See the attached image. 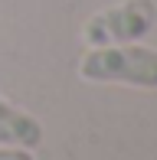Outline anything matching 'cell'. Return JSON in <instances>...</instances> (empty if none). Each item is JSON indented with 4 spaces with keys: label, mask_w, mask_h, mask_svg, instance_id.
Here are the masks:
<instances>
[{
    "label": "cell",
    "mask_w": 157,
    "mask_h": 160,
    "mask_svg": "<svg viewBox=\"0 0 157 160\" xmlns=\"http://www.w3.org/2000/svg\"><path fill=\"white\" fill-rule=\"evenodd\" d=\"M157 23L154 0H121L115 7L92 13L82 26V42L89 49L95 46H124L141 42Z\"/></svg>",
    "instance_id": "2"
},
{
    "label": "cell",
    "mask_w": 157,
    "mask_h": 160,
    "mask_svg": "<svg viewBox=\"0 0 157 160\" xmlns=\"http://www.w3.org/2000/svg\"><path fill=\"white\" fill-rule=\"evenodd\" d=\"M43 141V124L23 108L10 105L0 95V147H26L36 150Z\"/></svg>",
    "instance_id": "3"
},
{
    "label": "cell",
    "mask_w": 157,
    "mask_h": 160,
    "mask_svg": "<svg viewBox=\"0 0 157 160\" xmlns=\"http://www.w3.org/2000/svg\"><path fill=\"white\" fill-rule=\"evenodd\" d=\"M78 75L95 85H128V88H157V49L141 42L124 46H95L82 56Z\"/></svg>",
    "instance_id": "1"
},
{
    "label": "cell",
    "mask_w": 157,
    "mask_h": 160,
    "mask_svg": "<svg viewBox=\"0 0 157 160\" xmlns=\"http://www.w3.org/2000/svg\"><path fill=\"white\" fill-rule=\"evenodd\" d=\"M0 160H33V150H26V147H0Z\"/></svg>",
    "instance_id": "4"
}]
</instances>
